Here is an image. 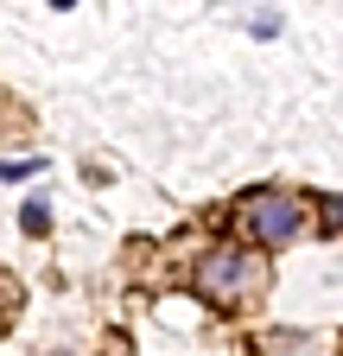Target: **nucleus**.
I'll list each match as a JSON object with an SVG mask.
<instances>
[{
  "instance_id": "obj_1",
  "label": "nucleus",
  "mask_w": 343,
  "mask_h": 356,
  "mask_svg": "<svg viewBox=\"0 0 343 356\" xmlns=\"http://www.w3.org/2000/svg\"><path fill=\"white\" fill-rule=\"evenodd\" d=\"M261 286H267V261L254 254V248H210L203 267H197V293L210 305H223V312L248 305Z\"/></svg>"
},
{
  "instance_id": "obj_2",
  "label": "nucleus",
  "mask_w": 343,
  "mask_h": 356,
  "mask_svg": "<svg viewBox=\"0 0 343 356\" xmlns=\"http://www.w3.org/2000/svg\"><path fill=\"white\" fill-rule=\"evenodd\" d=\"M242 229L261 248H286L299 229H306V204H299L292 191H248L242 197Z\"/></svg>"
},
{
  "instance_id": "obj_3",
  "label": "nucleus",
  "mask_w": 343,
  "mask_h": 356,
  "mask_svg": "<svg viewBox=\"0 0 343 356\" xmlns=\"http://www.w3.org/2000/svg\"><path fill=\"white\" fill-rule=\"evenodd\" d=\"M19 229H26V236H51V210H45V197H32V204L19 210Z\"/></svg>"
},
{
  "instance_id": "obj_4",
  "label": "nucleus",
  "mask_w": 343,
  "mask_h": 356,
  "mask_svg": "<svg viewBox=\"0 0 343 356\" xmlns=\"http://www.w3.org/2000/svg\"><path fill=\"white\" fill-rule=\"evenodd\" d=\"M38 165H45V159H0V178H7V185H19V178H32Z\"/></svg>"
},
{
  "instance_id": "obj_5",
  "label": "nucleus",
  "mask_w": 343,
  "mask_h": 356,
  "mask_svg": "<svg viewBox=\"0 0 343 356\" xmlns=\"http://www.w3.org/2000/svg\"><path fill=\"white\" fill-rule=\"evenodd\" d=\"M248 32H254V38H274V32H280V13H261V19H254Z\"/></svg>"
},
{
  "instance_id": "obj_6",
  "label": "nucleus",
  "mask_w": 343,
  "mask_h": 356,
  "mask_svg": "<svg viewBox=\"0 0 343 356\" xmlns=\"http://www.w3.org/2000/svg\"><path fill=\"white\" fill-rule=\"evenodd\" d=\"M324 222H331V229H343V197H324Z\"/></svg>"
},
{
  "instance_id": "obj_7",
  "label": "nucleus",
  "mask_w": 343,
  "mask_h": 356,
  "mask_svg": "<svg viewBox=\"0 0 343 356\" xmlns=\"http://www.w3.org/2000/svg\"><path fill=\"white\" fill-rule=\"evenodd\" d=\"M51 7H58V13H70V7H76V0H51Z\"/></svg>"
}]
</instances>
